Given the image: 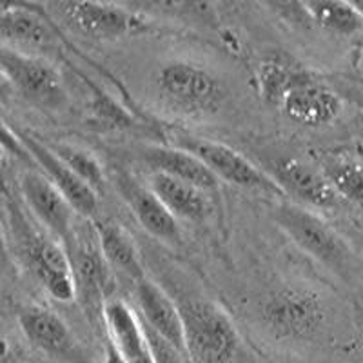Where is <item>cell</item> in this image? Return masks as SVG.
Masks as SVG:
<instances>
[{
	"label": "cell",
	"mask_w": 363,
	"mask_h": 363,
	"mask_svg": "<svg viewBox=\"0 0 363 363\" xmlns=\"http://www.w3.org/2000/svg\"><path fill=\"white\" fill-rule=\"evenodd\" d=\"M271 218L296 247L335 272L342 280H351L358 269V258L345 238L307 207L294 202H277Z\"/></svg>",
	"instance_id": "cell-1"
},
{
	"label": "cell",
	"mask_w": 363,
	"mask_h": 363,
	"mask_svg": "<svg viewBox=\"0 0 363 363\" xmlns=\"http://www.w3.org/2000/svg\"><path fill=\"white\" fill-rule=\"evenodd\" d=\"M184 322L186 351L194 363H229L240 349V336L229 314L206 298L177 303Z\"/></svg>",
	"instance_id": "cell-2"
},
{
	"label": "cell",
	"mask_w": 363,
	"mask_h": 363,
	"mask_svg": "<svg viewBox=\"0 0 363 363\" xmlns=\"http://www.w3.org/2000/svg\"><path fill=\"white\" fill-rule=\"evenodd\" d=\"M157 86L165 106L184 115H215L225 100V89L218 77L187 60H173L162 66Z\"/></svg>",
	"instance_id": "cell-3"
},
{
	"label": "cell",
	"mask_w": 363,
	"mask_h": 363,
	"mask_svg": "<svg viewBox=\"0 0 363 363\" xmlns=\"http://www.w3.org/2000/svg\"><path fill=\"white\" fill-rule=\"evenodd\" d=\"M260 318L265 330L277 340H307L322 329L325 303L313 289L284 285L262 301Z\"/></svg>",
	"instance_id": "cell-4"
},
{
	"label": "cell",
	"mask_w": 363,
	"mask_h": 363,
	"mask_svg": "<svg viewBox=\"0 0 363 363\" xmlns=\"http://www.w3.org/2000/svg\"><path fill=\"white\" fill-rule=\"evenodd\" d=\"M173 145L199 158L207 169L218 178V182L223 180L227 184L240 187V189L255 191V193L267 194L272 199L285 200L280 187L274 184V180L264 169H260L249 158H245L236 149L229 147L222 142L186 135V133H177L173 136Z\"/></svg>",
	"instance_id": "cell-5"
},
{
	"label": "cell",
	"mask_w": 363,
	"mask_h": 363,
	"mask_svg": "<svg viewBox=\"0 0 363 363\" xmlns=\"http://www.w3.org/2000/svg\"><path fill=\"white\" fill-rule=\"evenodd\" d=\"M73 31L95 40H116L153 31V22L140 11L106 2H58L51 6Z\"/></svg>",
	"instance_id": "cell-6"
},
{
	"label": "cell",
	"mask_w": 363,
	"mask_h": 363,
	"mask_svg": "<svg viewBox=\"0 0 363 363\" xmlns=\"http://www.w3.org/2000/svg\"><path fill=\"white\" fill-rule=\"evenodd\" d=\"M0 71L8 77L18 95L37 108L50 111L66 108L67 91L62 77L45 58L0 45Z\"/></svg>",
	"instance_id": "cell-7"
},
{
	"label": "cell",
	"mask_w": 363,
	"mask_h": 363,
	"mask_svg": "<svg viewBox=\"0 0 363 363\" xmlns=\"http://www.w3.org/2000/svg\"><path fill=\"white\" fill-rule=\"evenodd\" d=\"M22 249L28 265L45 293L62 303L74 300L77 289H74L69 255L55 236H51L50 233L26 229L22 233Z\"/></svg>",
	"instance_id": "cell-8"
},
{
	"label": "cell",
	"mask_w": 363,
	"mask_h": 363,
	"mask_svg": "<svg viewBox=\"0 0 363 363\" xmlns=\"http://www.w3.org/2000/svg\"><path fill=\"white\" fill-rule=\"evenodd\" d=\"M265 173L280 187L285 199L291 196L307 209H336L342 203L318 164L309 160L298 157H277L269 162Z\"/></svg>",
	"instance_id": "cell-9"
},
{
	"label": "cell",
	"mask_w": 363,
	"mask_h": 363,
	"mask_svg": "<svg viewBox=\"0 0 363 363\" xmlns=\"http://www.w3.org/2000/svg\"><path fill=\"white\" fill-rule=\"evenodd\" d=\"M64 247H67L66 251L69 255L77 296L87 311L99 309L102 314L104 306L108 303L109 294L113 293L115 281L113 269L100 252L96 238H82L73 229V235Z\"/></svg>",
	"instance_id": "cell-10"
},
{
	"label": "cell",
	"mask_w": 363,
	"mask_h": 363,
	"mask_svg": "<svg viewBox=\"0 0 363 363\" xmlns=\"http://www.w3.org/2000/svg\"><path fill=\"white\" fill-rule=\"evenodd\" d=\"M113 186L129 207L133 216L144 227L145 233L167 245L180 244V223L165 209L164 203L149 189V186L120 167L113 171Z\"/></svg>",
	"instance_id": "cell-11"
},
{
	"label": "cell",
	"mask_w": 363,
	"mask_h": 363,
	"mask_svg": "<svg viewBox=\"0 0 363 363\" xmlns=\"http://www.w3.org/2000/svg\"><path fill=\"white\" fill-rule=\"evenodd\" d=\"M278 108L296 124L306 128H323L340 118L343 100L335 89L318 80L311 71H306L285 91Z\"/></svg>",
	"instance_id": "cell-12"
},
{
	"label": "cell",
	"mask_w": 363,
	"mask_h": 363,
	"mask_svg": "<svg viewBox=\"0 0 363 363\" xmlns=\"http://www.w3.org/2000/svg\"><path fill=\"white\" fill-rule=\"evenodd\" d=\"M21 193L26 206L45 231L66 245L73 235V207L62 193L40 171H26L21 178Z\"/></svg>",
	"instance_id": "cell-13"
},
{
	"label": "cell",
	"mask_w": 363,
	"mask_h": 363,
	"mask_svg": "<svg viewBox=\"0 0 363 363\" xmlns=\"http://www.w3.org/2000/svg\"><path fill=\"white\" fill-rule=\"evenodd\" d=\"M17 135L26 151H28L29 158L37 162L38 167H40V173H44L48 180L62 193V196L73 207L74 213H79L80 216H86V218H91L95 215L96 209H99V194L91 189L86 182L80 180L51 151L50 145H45L44 142L37 140L35 136L28 135V133H17Z\"/></svg>",
	"instance_id": "cell-14"
},
{
	"label": "cell",
	"mask_w": 363,
	"mask_h": 363,
	"mask_svg": "<svg viewBox=\"0 0 363 363\" xmlns=\"http://www.w3.org/2000/svg\"><path fill=\"white\" fill-rule=\"evenodd\" d=\"M18 325L35 349L53 358L77 362L79 345L73 333L55 311L42 306H26L18 313Z\"/></svg>",
	"instance_id": "cell-15"
},
{
	"label": "cell",
	"mask_w": 363,
	"mask_h": 363,
	"mask_svg": "<svg viewBox=\"0 0 363 363\" xmlns=\"http://www.w3.org/2000/svg\"><path fill=\"white\" fill-rule=\"evenodd\" d=\"M136 303L140 309L138 318L142 323L155 330L165 342L177 347L178 351L187 354L182 314L169 294L153 280L142 278L140 281H136Z\"/></svg>",
	"instance_id": "cell-16"
},
{
	"label": "cell",
	"mask_w": 363,
	"mask_h": 363,
	"mask_svg": "<svg viewBox=\"0 0 363 363\" xmlns=\"http://www.w3.org/2000/svg\"><path fill=\"white\" fill-rule=\"evenodd\" d=\"M0 38L29 48H50L57 33L40 6L0 2Z\"/></svg>",
	"instance_id": "cell-17"
},
{
	"label": "cell",
	"mask_w": 363,
	"mask_h": 363,
	"mask_svg": "<svg viewBox=\"0 0 363 363\" xmlns=\"http://www.w3.org/2000/svg\"><path fill=\"white\" fill-rule=\"evenodd\" d=\"M140 158L147 167L153 169V173L187 182L203 193L216 191L220 186L218 178L199 158L174 145H147L140 151Z\"/></svg>",
	"instance_id": "cell-18"
},
{
	"label": "cell",
	"mask_w": 363,
	"mask_h": 363,
	"mask_svg": "<svg viewBox=\"0 0 363 363\" xmlns=\"http://www.w3.org/2000/svg\"><path fill=\"white\" fill-rule=\"evenodd\" d=\"M104 323L108 327L111 345L125 363H155L145 342L142 323L124 301L109 300L102 309Z\"/></svg>",
	"instance_id": "cell-19"
},
{
	"label": "cell",
	"mask_w": 363,
	"mask_h": 363,
	"mask_svg": "<svg viewBox=\"0 0 363 363\" xmlns=\"http://www.w3.org/2000/svg\"><path fill=\"white\" fill-rule=\"evenodd\" d=\"M149 189L158 196L165 209L177 220L202 222L209 213V200L206 193L187 182L177 180L162 173H153L149 178Z\"/></svg>",
	"instance_id": "cell-20"
},
{
	"label": "cell",
	"mask_w": 363,
	"mask_h": 363,
	"mask_svg": "<svg viewBox=\"0 0 363 363\" xmlns=\"http://www.w3.org/2000/svg\"><path fill=\"white\" fill-rule=\"evenodd\" d=\"M93 233H95L100 252L109 264V267L124 272L135 281L145 278L140 255L136 251L135 242L124 227L111 220H95Z\"/></svg>",
	"instance_id": "cell-21"
},
{
	"label": "cell",
	"mask_w": 363,
	"mask_h": 363,
	"mask_svg": "<svg viewBox=\"0 0 363 363\" xmlns=\"http://www.w3.org/2000/svg\"><path fill=\"white\" fill-rule=\"evenodd\" d=\"M316 164L340 200L351 203L363 215V162L351 155L322 153Z\"/></svg>",
	"instance_id": "cell-22"
},
{
	"label": "cell",
	"mask_w": 363,
	"mask_h": 363,
	"mask_svg": "<svg viewBox=\"0 0 363 363\" xmlns=\"http://www.w3.org/2000/svg\"><path fill=\"white\" fill-rule=\"evenodd\" d=\"M303 9L307 18L327 33L345 38L358 37L363 33V13L352 2L316 0V2H306Z\"/></svg>",
	"instance_id": "cell-23"
},
{
	"label": "cell",
	"mask_w": 363,
	"mask_h": 363,
	"mask_svg": "<svg viewBox=\"0 0 363 363\" xmlns=\"http://www.w3.org/2000/svg\"><path fill=\"white\" fill-rule=\"evenodd\" d=\"M307 69L296 64L284 62L280 58H267L258 64L256 69V86L260 99L271 106H280L285 91L289 89Z\"/></svg>",
	"instance_id": "cell-24"
},
{
	"label": "cell",
	"mask_w": 363,
	"mask_h": 363,
	"mask_svg": "<svg viewBox=\"0 0 363 363\" xmlns=\"http://www.w3.org/2000/svg\"><path fill=\"white\" fill-rule=\"evenodd\" d=\"M51 151L57 155L64 164L73 171L80 180H84L96 194H102L108 187V177L104 173L102 165L86 149L71 144H53Z\"/></svg>",
	"instance_id": "cell-25"
},
{
	"label": "cell",
	"mask_w": 363,
	"mask_h": 363,
	"mask_svg": "<svg viewBox=\"0 0 363 363\" xmlns=\"http://www.w3.org/2000/svg\"><path fill=\"white\" fill-rule=\"evenodd\" d=\"M138 320H140V318H138ZM142 330H144L145 342H147L149 352L153 356L155 363H191L187 354L178 351L177 347L171 345L169 342H165L162 336H158L155 330H151L147 325H144V323H142Z\"/></svg>",
	"instance_id": "cell-26"
},
{
	"label": "cell",
	"mask_w": 363,
	"mask_h": 363,
	"mask_svg": "<svg viewBox=\"0 0 363 363\" xmlns=\"http://www.w3.org/2000/svg\"><path fill=\"white\" fill-rule=\"evenodd\" d=\"M0 145L6 149V153L13 155V157L22 158V160H31L28 151H26V147L22 145L21 138H18V135L15 133V129L9 128V125L6 124V122H2V120H0Z\"/></svg>",
	"instance_id": "cell-27"
},
{
	"label": "cell",
	"mask_w": 363,
	"mask_h": 363,
	"mask_svg": "<svg viewBox=\"0 0 363 363\" xmlns=\"http://www.w3.org/2000/svg\"><path fill=\"white\" fill-rule=\"evenodd\" d=\"M15 95H17L15 87L11 86L8 77L0 71V106H8Z\"/></svg>",
	"instance_id": "cell-28"
},
{
	"label": "cell",
	"mask_w": 363,
	"mask_h": 363,
	"mask_svg": "<svg viewBox=\"0 0 363 363\" xmlns=\"http://www.w3.org/2000/svg\"><path fill=\"white\" fill-rule=\"evenodd\" d=\"M9 265H11V260H9L8 240H6L4 225L0 222V269H8Z\"/></svg>",
	"instance_id": "cell-29"
},
{
	"label": "cell",
	"mask_w": 363,
	"mask_h": 363,
	"mask_svg": "<svg viewBox=\"0 0 363 363\" xmlns=\"http://www.w3.org/2000/svg\"><path fill=\"white\" fill-rule=\"evenodd\" d=\"M104 363H125V359L120 356V352L116 351L111 343H108L106 351H104Z\"/></svg>",
	"instance_id": "cell-30"
},
{
	"label": "cell",
	"mask_w": 363,
	"mask_h": 363,
	"mask_svg": "<svg viewBox=\"0 0 363 363\" xmlns=\"http://www.w3.org/2000/svg\"><path fill=\"white\" fill-rule=\"evenodd\" d=\"M9 358H11V345L8 338L0 333V363H8Z\"/></svg>",
	"instance_id": "cell-31"
},
{
	"label": "cell",
	"mask_w": 363,
	"mask_h": 363,
	"mask_svg": "<svg viewBox=\"0 0 363 363\" xmlns=\"http://www.w3.org/2000/svg\"><path fill=\"white\" fill-rule=\"evenodd\" d=\"M4 155H6V149L0 145V167H2V160H4Z\"/></svg>",
	"instance_id": "cell-32"
},
{
	"label": "cell",
	"mask_w": 363,
	"mask_h": 363,
	"mask_svg": "<svg viewBox=\"0 0 363 363\" xmlns=\"http://www.w3.org/2000/svg\"><path fill=\"white\" fill-rule=\"evenodd\" d=\"M356 6H358V8H359V11L363 13V2H358V4H356Z\"/></svg>",
	"instance_id": "cell-33"
}]
</instances>
